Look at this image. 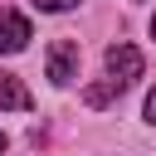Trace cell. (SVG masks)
I'll return each mask as SVG.
<instances>
[{
	"label": "cell",
	"mask_w": 156,
	"mask_h": 156,
	"mask_svg": "<svg viewBox=\"0 0 156 156\" xmlns=\"http://www.w3.org/2000/svg\"><path fill=\"white\" fill-rule=\"evenodd\" d=\"M29 107H34L29 88H24L15 73H0V112H29Z\"/></svg>",
	"instance_id": "obj_4"
},
{
	"label": "cell",
	"mask_w": 156,
	"mask_h": 156,
	"mask_svg": "<svg viewBox=\"0 0 156 156\" xmlns=\"http://www.w3.org/2000/svg\"><path fill=\"white\" fill-rule=\"evenodd\" d=\"M151 34H156V15H151Z\"/></svg>",
	"instance_id": "obj_8"
},
{
	"label": "cell",
	"mask_w": 156,
	"mask_h": 156,
	"mask_svg": "<svg viewBox=\"0 0 156 156\" xmlns=\"http://www.w3.org/2000/svg\"><path fill=\"white\" fill-rule=\"evenodd\" d=\"M146 122H151V127H156V88H151V93H146Z\"/></svg>",
	"instance_id": "obj_6"
},
{
	"label": "cell",
	"mask_w": 156,
	"mask_h": 156,
	"mask_svg": "<svg viewBox=\"0 0 156 156\" xmlns=\"http://www.w3.org/2000/svg\"><path fill=\"white\" fill-rule=\"evenodd\" d=\"M29 39H34L29 20H24L20 10H0V54H20Z\"/></svg>",
	"instance_id": "obj_3"
},
{
	"label": "cell",
	"mask_w": 156,
	"mask_h": 156,
	"mask_svg": "<svg viewBox=\"0 0 156 156\" xmlns=\"http://www.w3.org/2000/svg\"><path fill=\"white\" fill-rule=\"evenodd\" d=\"M102 63H107V83L112 88H127V83H136L141 78V68H146V58H141V49L136 44H112L107 54H102Z\"/></svg>",
	"instance_id": "obj_1"
},
{
	"label": "cell",
	"mask_w": 156,
	"mask_h": 156,
	"mask_svg": "<svg viewBox=\"0 0 156 156\" xmlns=\"http://www.w3.org/2000/svg\"><path fill=\"white\" fill-rule=\"evenodd\" d=\"M0 156H5V132H0Z\"/></svg>",
	"instance_id": "obj_7"
},
{
	"label": "cell",
	"mask_w": 156,
	"mask_h": 156,
	"mask_svg": "<svg viewBox=\"0 0 156 156\" xmlns=\"http://www.w3.org/2000/svg\"><path fill=\"white\" fill-rule=\"evenodd\" d=\"M34 5H39L44 15H63V10H73L78 0H34Z\"/></svg>",
	"instance_id": "obj_5"
},
{
	"label": "cell",
	"mask_w": 156,
	"mask_h": 156,
	"mask_svg": "<svg viewBox=\"0 0 156 156\" xmlns=\"http://www.w3.org/2000/svg\"><path fill=\"white\" fill-rule=\"evenodd\" d=\"M73 78H78V44L73 39H54L49 44V83L68 88Z\"/></svg>",
	"instance_id": "obj_2"
}]
</instances>
